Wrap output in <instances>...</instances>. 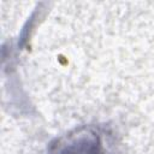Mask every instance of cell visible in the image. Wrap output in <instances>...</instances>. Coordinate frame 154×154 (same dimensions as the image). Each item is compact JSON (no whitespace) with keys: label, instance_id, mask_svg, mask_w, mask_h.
<instances>
[{"label":"cell","instance_id":"cell-1","mask_svg":"<svg viewBox=\"0 0 154 154\" xmlns=\"http://www.w3.org/2000/svg\"><path fill=\"white\" fill-rule=\"evenodd\" d=\"M47 154H117L116 140L103 125H82L51 142Z\"/></svg>","mask_w":154,"mask_h":154}]
</instances>
